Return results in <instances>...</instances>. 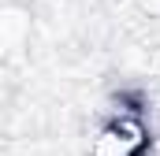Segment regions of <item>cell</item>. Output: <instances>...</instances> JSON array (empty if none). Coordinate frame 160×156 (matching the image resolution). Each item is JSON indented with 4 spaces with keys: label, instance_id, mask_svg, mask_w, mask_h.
Returning <instances> with one entry per match:
<instances>
[{
    "label": "cell",
    "instance_id": "cell-1",
    "mask_svg": "<svg viewBox=\"0 0 160 156\" xmlns=\"http://www.w3.org/2000/svg\"><path fill=\"white\" fill-rule=\"evenodd\" d=\"M153 149V126L138 100L119 97L116 108L97 123L89 138V156H149Z\"/></svg>",
    "mask_w": 160,
    "mask_h": 156
},
{
    "label": "cell",
    "instance_id": "cell-2",
    "mask_svg": "<svg viewBox=\"0 0 160 156\" xmlns=\"http://www.w3.org/2000/svg\"><path fill=\"white\" fill-rule=\"evenodd\" d=\"M138 7H142L145 15H153V19H160V0H138Z\"/></svg>",
    "mask_w": 160,
    "mask_h": 156
}]
</instances>
